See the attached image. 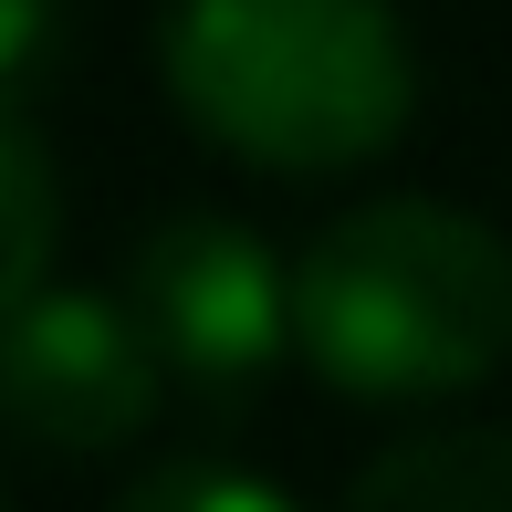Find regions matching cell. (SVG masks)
Here are the masks:
<instances>
[{
	"label": "cell",
	"mask_w": 512,
	"mask_h": 512,
	"mask_svg": "<svg viewBox=\"0 0 512 512\" xmlns=\"http://www.w3.org/2000/svg\"><path fill=\"white\" fill-rule=\"evenodd\" d=\"M304 366L345 398H450L512 356V241L439 199H356L293 262Z\"/></svg>",
	"instance_id": "obj_1"
},
{
	"label": "cell",
	"mask_w": 512,
	"mask_h": 512,
	"mask_svg": "<svg viewBox=\"0 0 512 512\" xmlns=\"http://www.w3.org/2000/svg\"><path fill=\"white\" fill-rule=\"evenodd\" d=\"M168 95L251 168H366L418 115V53L387 0H178Z\"/></svg>",
	"instance_id": "obj_2"
},
{
	"label": "cell",
	"mask_w": 512,
	"mask_h": 512,
	"mask_svg": "<svg viewBox=\"0 0 512 512\" xmlns=\"http://www.w3.org/2000/svg\"><path fill=\"white\" fill-rule=\"evenodd\" d=\"M126 304L157 335L168 377L199 387V398H220V408L262 398L272 366L304 356V335H293V272L272 262L241 220H220V209H178V220H157L147 241H136Z\"/></svg>",
	"instance_id": "obj_3"
},
{
	"label": "cell",
	"mask_w": 512,
	"mask_h": 512,
	"mask_svg": "<svg viewBox=\"0 0 512 512\" xmlns=\"http://www.w3.org/2000/svg\"><path fill=\"white\" fill-rule=\"evenodd\" d=\"M168 356L136 324V304L105 293H32V304L0 314V429L32 439L53 460L115 450V439L147 429Z\"/></svg>",
	"instance_id": "obj_4"
},
{
	"label": "cell",
	"mask_w": 512,
	"mask_h": 512,
	"mask_svg": "<svg viewBox=\"0 0 512 512\" xmlns=\"http://www.w3.org/2000/svg\"><path fill=\"white\" fill-rule=\"evenodd\" d=\"M345 512H512V429H439L366 460Z\"/></svg>",
	"instance_id": "obj_5"
},
{
	"label": "cell",
	"mask_w": 512,
	"mask_h": 512,
	"mask_svg": "<svg viewBox=\"0 0 512 512\" xmlns=\"http://www.w3.org/2000/svg\"><path fill=\"white\" fill-rule=\"evenodd\" d=\"M53 230H63V189H53V157H42V136L21 126V105L0 95V314L42 293V262H53Z\"/></svg>",
	"instance_id": "obj_6"
},
{
	"label": "cell",
	"mask_w": 512,
	"mask_h": 512,
	"mask_svg": "<svg viewBox=\"0 0 512 512\" xmlns=\"http://www.w3.org/2000/svg\"><path fill=\"white\" fill-rule=\"evenodd\" d=\"M115 512H304V502L272 492L262 471H230V460H168V471H147Z\"/></svg>",
	"instance_id": "obj_7"
},
{
	"label": "cell",
	"mask_w": 512,
	"mask_h": 512,
	"mask_svg": "<svg viewBox=\"0 0 512 512\" xmlns=\"http://www.w3.org/2000/svg\"><path fill=\"white\" fill-rule=\"evenodd\" d=\"M63 63V0H0V95H32Z\"/></svg>",
	"instance_id": "obj_8"
},
{
	"label": "cell",
	"mask_w": 512,
	"mask_h": 512,
	"mask_svg": "<svg viewBox=\"0 0 512 512\" xmlns=\"http://www.w3.org/2000/svg\"><path fill=\"white\" fill-rule=\"evenodd\" d=\"M0 512H11V492H0Z\"/></svg>",
	"instance_id": "obj_9"
}]
</instances>
